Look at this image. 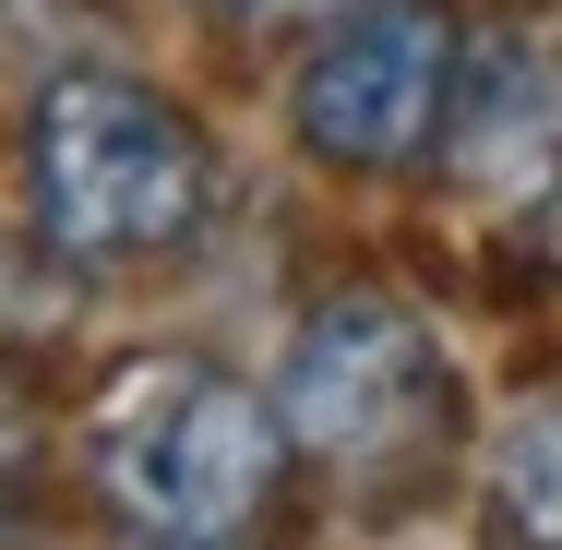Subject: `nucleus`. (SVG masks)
<instances>
[{"label": "nucleus", "mask_w": 562, "mask_h": 550, "mask_svg": "<svg viewBox=\"0 0 562 550\" xmlns=\"http://www.w3.org/2000/svg\"><path fill=\"white\" fill-rule=\"evenodd\" d=\"M24 144H36V227L72 263H144L204 216V132L120 72H60Z\"/></svg>", "instance_id": "obj_1"}, {"label": "nucleus", "mask_w": 562, "mask_h": 550, "mask_svg": "<svg viewBox=\"0 0 562 550\" xmlns=\"http://www.w3.org/2000/svg\"><path fill=\"white\" fill-rule=\"evenodd\" d=\"M276 467H288L276 407H263L251 383H227V371H192V359L132 371L109 395V419H97L109 503L144 539H168V550H204V539H227V527H251L263 491H276Z\"/></svg>", "instance_id": "obj_2"}, {"label": "nucleus", "mask_w": 562, "mask_h": 550, "mask_svg": "<svg viewBox=\"0 0 562 550\" xmlns=\"http://www.w3.org/2000/svg\"><path fill=\"white\" fill-rule=\"evenodd\" d=\"M443 407H454L443 347L395 300H336L288 347V431L312 454H336V467H407Z\"/></svg>", "instance_id": "obj_3"}, {"label": "nucleus", "mask_w": 562, "mask_h": 550, "mask_svg": "<svg viewBox=\"0 0 562 550\" xmlns=\"http://www.w3.org/2000/svg\"><path fill=\"white\" fill-rule=\"evenodd\" d=\"M454 97V24L431 0H359L300 72V132L336 168H407Z\"/></svg>", "instance_id": "obj_4"}, {"label": "nucleus", "mask_w": 562, "mask_h": 550, "mask_svg": "<svg viewBox=\"0 0 562 550\" xmlns=\"http://www.w3.org/2000/svg\"><path fill=\"white\" fill-rule=\"evenodd\" d=\"M503 515H515L527 550H562V407H539L503 442Z\"/></svg>", "instance_id": "obj_5"}, {"label": "nucleus", "mask_w": 562, "mask_h": 550, "mask_svg": "<svg viewBox=\"0 0 562 550\" xmlns=\"http://www.w3.org/2000/svg\"><path fill=\"white\" fill-rule=\"evenodd\" d=\"M227 12H251V24H263V12H324V0H227Z\"/></svg>", "instance_id": "obj_6"}, {"label": "nucleus", "mask_w": 562, "mask_h": 550, "mask_svg": "<svg viewBox=\"0 0 562 550\" xmlns=\"http://www.w3.org/2000/svg\"><path fill=\"white\" fill-rule=\"evenodd\" d=\"M204 550H216V539H204Z\"/></svg>", "instance_id": "obj_7"}]
</instances>
